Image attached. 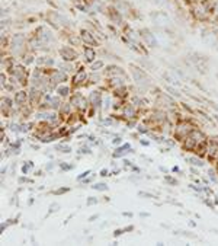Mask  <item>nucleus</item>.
Listing matches in <instances>:
<instances>
[{
    "label": "nucleus",
    "mask_w": 218,
    "mask_h": 246,
    "mask_svg": "<svg viewBox=\"0 0 218 246\" xmlns=\"http://www.w3.org/2000/svg\"><path fill=\"white\" fill-rule=\"evenodd\" d=\"M130 68H131V73H133V77H134V80H135V83H137V85H141V86L148 85L150 79H148V76L145 74L141 68H138V67L134 66V64H131V66H130Z\"/></svg>",
    "instance_id": "obj_1"
},
{
    "label": "nucleus",
    "mask_w": 218,
    "mask_h": 246,
    "mask_svg": "<svg viewBox=\"0 0 218 246\" xmlns=\"http://www.w3.org/2000/svg\"><path fill=\"white\" fill-rule=\"evenodd\" d=\"M140 35H141V38L145 41V44H147L150 48H156L157 45H159L157 39H156V37L153 35V32L150 31V29H141Z\"/></svg>",
    "instance_id": "obj_2"
},
{
    "label": "nucleus",
    "mask_w": 218,
    "mask_h": 246,
    "mask_svg": "<svg viewBox=\"0 0 218 246\" xmlns=\"http://www.w3.org/2000/svg\"><path fill=\"white\" fill-rule=\"evenodd\" d=\"M37 38L41 42H48V41H52L54 37H52V32L47 28V26H39L38 32H37Z\"/></svg>",
    "instance_id": "obj_3"
},
{
    "label": "nucleus",
    "mask_w": 218,
    "mask_h": 246,
    "mask_svg": "<svg viewBox=\"0 0 218 246\" xmlns=\"http://www.w3.org/2000/svg\"><path fill=\"white\" fill-rule=\"evenodd\" d=\"M60 56L64 61H73L77 58V53L71 47H63L60 48Z\"/></svg>",
    "instance_id": "obj_4"
},
{
    "label": "nucleus",
    "mask_w": 218,
    "mask_h": 246,
    "mask_svg": "<svg viewBox=\"0 0 218 246\" xmlns=\"http://www.w3.org/2000/svg\"><path fill=\"white\" fill-rule=\"evenodd\" d=\"M151 19L154 20V23H157V25H167L170 20H169V16L164 13V12H154L150 15Z\"/></svg>",
    "instance_id": "obj_5"
},
{
    "label": "nucleus",
    "mask_w": 218,
    "mask_h": 246,
    "mask_svg": "<svg viewBox=\"0 0 218 246\" xmlns=\"http://www.w3.org/2000/svg\"><path fill=\"white\" fill-rule=\"evenodd\" d=\"M192 130H190V127L186 123H182L178 125V128H176V135L179 137V138H183V137H188Z\"/></svg>",
    "instance_id": "obj_6"
},
{
    "label": "nucleus",
    "mask_w": 218,
    "mask_h": 246,
    "mask_svg": "<svg viewBox=\"0 0 218 246\" xmlns=\"http://www.w3.org/2000/svg\"><path fill=\"white\" fill-rule=\"evenodd\" d=\"M70 104L76 105L77 108H85V106H86V101H85V98H83L80 93H76V95H73V96H71Z\"/></svg>",
    "instance_id": "obj_7"
},
{
    "label": "nucleus",
    "mask_w": 218,
    "mask_h": 246,
    "mask_svg": "<svg viewBox=\"0 0 218 246\" xmlns=\"http://www.w3.org/2000/svg\"><path fill=\"white\" fill-rule=\"evenodd\" d=\"M23 42H25V35L16 34V35H13V38H12V48L19 50V48L23 45Z\"/></svg>",
    "instance_id": "obj_8"
},
{
    "label": "nucleus",
    "mask_w": 218,
    "mask_h": 246,
    "mask_svg": "<svg viewBox=\"0 0 218 246\" xmlns=\"http://www.w3.org/2000/svg\"><path fill=\"white\" fill-rule=\"evenodd\" d=\"M100 102H102V95H100V92H97V90L92 92L90 93V104L93 105L95 108H97L100 105Z\"/></svg>",
    "instance_id": "obj_9"
},
{
    "label": "nucleus",
    "mask_w": 218,
    "mask_h": 246,
    "mask_svg": "<svg viewBox=\"0 0 218 246\" xmlns=\"http://www.w3.org/2000/svg\"><path fill=\"white\" fill-rule=\"evenodd\" d=\"M82 39L85 41L86 44H96V41H95V37L89 32V31H86V29H82Z\"/></svg>",
    "instance_id": "obj_10"
},
{
    "label": "nucleus",
    "mask_w": 218,
    "mask_h": 246,
    "mask_svg": "<svg viewBox=\"0 0 218 246\" xmlns=\"http://www.w3.org/2000/svg\"><path fill=\"white\" fill-rule=\"evenodd\" d=\"M67 79V76L63 73V71H60V70H54V71H51V80L52 82H64Z\"/></svg>",
    "instance_id": "obj_11"
},
{
    "label": "nucleus",
    "mask_w": 218,
    "mask_h": 246,
    "mask_svg": "<svg viewBox=\"0 0 218 246\" xmlns=\"http://www.w3.org/2000/svg\"><path fill=\"white\" fill-rule=\"evenodd\" d=\"M83 53H85V57H86V60H87V61H93V60H95L96 53H95V50H93V48L85 47Z\"/></svg>",
    "instance_id": "obj_12"
},
{
    "label": "nucleus",
    "mask_w": 218,
    "mask_h": 246,
    "mask_svg": "<svg viewBox=\"0 0 218 246\" xmlns=\"http://www.w3.org/2000/svg\"><path fill=\"white\" fill-rule=\"evenodd\" d=\"M25 99H26V93L23 90H20V92H18V93L15 95V102L18 105H22L25 102Z\"/></svg>",
    "instance_id": "obj_13"
},
{
    "label": "nucleus",
    "mask_w": 218,
    "mask_h": 246,
    "mask_svg": "<svg viewBox=\"0 0 218 246\" xmlns=\"http://www.w3.org/2000/svg\"><path fill=\"white\" fill-rule=\"evenodd\" d=\"M85 77H86L85 70H79V71H77V74L73 77V82H74L76 85H79L80 82H83V80H85Z\"/></svg>",
    "instance_id": "obj_14"
},
{
    "label": "nucleus",
    "mask_w": 218,
    "mask_h": 246,
    "mask_svg": "<svg viewBox=\"0 0 218 246\" xmlns=\"http://www.w3.org/2000/svg\"><path fill=\"white\" fill-rule=\"evenodd\" d=\"M109 15H111V18L114 19V22H115V23H118V25L121 23V20H122V19H121V15H119V13H118L116 10L111 9V12H109Z\"/></svg>",
    "instance_id": "obj_15"
},
{
    "label": "nucleus",
    "mask_w": 218,
    "mask_h": 246,
    "mask_svg": "<svg viewBox=\"0 0 218 246\" xmlns=\"http://www.w3.org/2000/svg\"><path fill=\"white\" fill-rule=\"evenodd\" d=\"M124 112H125V117H128V118H134L135 117V109H134L133 105H128Z\"/></svg>",
    "instance_id": "obj_16"
},
{
    "label": "nucleus",
    "mask_w": 218,
    "mask_h": 246,
    "mask_svg": "<svg viewBox=\"0 0 218 246\" xmlns=\"http://www.w3.org/2000/svg\"><path fill=\"white\" fill-rule=\"evenodd\" d=\"M70 92V89H68V86H58L57 87V93L58 96H67Z\"/></svg>",
    "instance_id": "obj_17"
},
{
    "label": "nucleus",
    "mask_w": 218,
    "mask_h": 246,
    "mask_svg": "<svg viewBox=\"0 0 218 246\" xmlns=\"http://www.w3.org/2000/svg\"><path fill=\"white\" fill-rule=\"evenodd\" d=\"M188 162H190L193 166H204L202 160H201V159H198V157H189V159H188Z\"/></svg>",
    "instance_id": "obj_18"
},
{
    "label": "nucleus",
    "mask_w": 218,
    "mask_h": 246,
    "mask_svg": "<svg viewBox=\"0 0 218 246\" xmlns=\"http://www.w3.org/2000/svg\"><path fill=\"white\" fill-rule=\"evenodd\" d=\"M92 188L96 189V191H106V189H108V185L103 184V182H100V184H95Z\"/></svg>",
    "instance_id": "obj_19"
},
{
    "label": "nucleus",
    "mask_w": 218,
    "mask_h": 246,
    "mask_svg": "<svg viewBox=\"0 0 218 246\" xmlns=\"http://www.w3.org/2000/svg\"><path fill=\"white\" fill-rule=\"evenodd\" d=\"M57 150L63 151V153H70V151H71V147H70V146H66V144H58Z\"/></svg>",
    "instance_id": "obj_20"
},
{
    "label": "nucleus",
    "mask_w": 218,
    "mask_h": 246,
    "mask_svg": "<svg viewBox=\"0 0 218 246\" xmlns=\"http://www.w3.org/2000/svg\"><path fill=\"white\" fill-rule=\"evenodd\" d=\"M102 67H103V61L99 60V61H95V63L92 64V70H93V71H97V70H100Z\"/></svg>",
    "instance_id": "obj_21"
},
{
    "label": "nucleus",
    "mask_w": 218,
    "mask_h": 246,
    "mask_svg": "<svg viewBox=\"0 0 218 246\" xmlns=\"http://www.w3.org/2000/svg\"><path fill=\"white\" fill-rule=\"evenodd\" d=\"M49 102H51V105H52L54 108H58V106L61 105V102H60V98H58V96H55V98H51V99H49Z\"/></svg>",
    "instance_id": "obj_22"
},
{
    "label": "nucleus",
    "mask_w": 218,
    "mask_h": 246,
    "mask_svg": "<svg viewBox=\"0 0 218 246\" xmlns=\"http://www.w3.org/2000/svg\"><path fill=\"white\" fill-rule=\"evenodd\" d=\"M58 210H60V204H57V202H52V204L49 205V214L55 213V211H58Z\"/></svg>",
    "instance_id": "obj_23"
},
{
    "label": "nucleus",
    "mask_w": 218,
    "mask_h": 246,
    "mask_svg": "<svg viewBox=\"0 0 218 246\" xmlns=\"http://www.w3.org/2000/svg\"><path fill=\"white\" fill-rule=\"evenodd\" d=\"M32 166H34V165H32V162H26V165H23V166H22V172H23V173H28L29 169H31Z\"/></svg>",
    "instance_id": "obj_24"
},
{
    "label": "nucleus",
    "mask_w": 218,
    "mask_h": 246,
    "mask_svg": "<svg viewBox=\"0 0 218 246\" xmlns=\"http://www.w3.org/2000/svg\"><path fill=\"white\" fill-rule=\"evenodd\" d=\"M38 98H39V92L35 90V89H32V92H31V99L35 101V99H38Z\"/></svg>",
    "instance_id": "obj_25"
},
{
    "label": "nucleus",
    "mask_w": 218,
    "mask_h": 246,
    "mask_svg": "<svg viewBox=\"0 0 218 246\" xmlns=\"http://www.w3.org/2000/svg\"><path fill=\"white\" fill-rule=\"evenodd\" d=\"M208 175H209V179H211V181H214V182H218V178H217V176H215L217 173H215L214 170H209V173H208Z\"/></svg>",
    "instance_id": "obj_26"
},
{
    "label": "nucleus",
    "mask_w": 218,
    "mask_h": 246,
    "mask_svg": "<svg viewBox=\"0 0 218 246\" xmlns=\"http://www.w3.org/2000/svg\"><path fill=\"white\" fill-rule=\"evenodd\" d=\"M1 104H4V105H3L4 108H9L10 104H12V101H10V99H7V98H3V99H1Z\"/></svg>",
    "instance_id": "obj_27"
},
{
    "label": "nucleus",
    "mask_w": 218,
    "mask_h": 246,
    "mask_svg": "<svg viewBox=\"0 0 218 246\" xmlns=\"http://www.w3.org/2000/svg\"><path fill=\"white\" fill-rule=\"evenodd\" d=\"M128 38H131L133 41H138V37H137V34H135L134 31H130V32H128Z\"/></svg>",
    "instance_id": "obj_28"
},
{
    "label": "nucleus",
    "mask_w": 218,
    "mask_h": 246,
    "mask_svg": "<svg viewBox=\"0 0 218 246\" xmlns=\"http://www.w3.org/2000/svg\"><path fill=\"white\" fill-rule=\"evenodd\" d=\"M166 89H167V90H169V92H170V93L173 95V96H179V92H178L176 89H173V87H170V86H167Z\"/></svg>",
    "instance_id": "obj_29"
},
{
    "label": "nucleus",
    "mask_w": 218,
    "mask_h": 246,
    "mask_svg": "<svg viewBox=\"0 0 218 246\" xmlns=\"http://www.w3.org/2000/svg\"><path fill=\"white\" fill-rule=\"evenodd\" d=\"M66 192H68V188H60L57 191H54L55 195H58V194H66Z\"/></svg>",
    "instance_id": "obj_30"
},
{
    "label": "nucleus",
    "mask_w": 218,
    "mask_h": 246,
    "mask_svg": "<svg viewBox=\"0 0 218 246\" xmlns=\"http://www.w3.org/2000/svg\"><path fill=\"white\" fill-rule=\"evenodd\" d=\"M96 202H97V199L93 198V197H89V199H87V205H93Z\"/></svg>",
    "instance_id": "obj_31"
},
{
    "label": "nucleus",
    "mask_w": 218,
    "mask_h": 246,
    "mask_svg": "<svg viewBox=\"0 0 218 246\" xmlns=\"http://www.w3.org/2000/svg\"><path fill=\"white\" fill-rule=\"evenodd\" d=\"M124 232H125V230H122V229H118V230H115V232H114V236H115V237L121 236V235H122Z\"/></svg>",
    "instance_id": "obj_32"
},
{
    "label": "nucleus",
    "mask_w": 218,
    "mask_h": 246,
    "mask_svg": "<svg viewBox=\"0 0 218 246\" xmlns=\"http://www.w3.org/2000/svg\"><path fill=\"white\" fill-rule=\"evenodd\" d=\"M79 153H85V154H89V153H90V150H89L87 147H80Z\"/></svg>",
    "instance_id": "obj_33"
},
{
    "label": "nucleus",
    "mask_w": 218,
    "mask_h": 246,
    "mask_svg": "<svg viewBox=\"0 0 218 246\" xmlns=\"http://www.w3.org/2000/svg\"><path fill=\"white\" fill-rule=\"evenodd\" d=\"M89 173H90V170H86V172H83V173H80V175H79V179H82V178H86Z\"/></svg>",
    "instance_id": "obj_34"
},
{
    "label": "nucleus",
    "mask_w": 218,
    "mask_h": 246,
    "mask_svg": "<svg viewBox=\"0 0 218 246\" xmlns=\"http://www.w3.org/2000/svg\"><path fill=\"white\" fill-rule=\"evenodd\" d=\"M60 166H61V169H63V170H68V169H71V168H73L71 165H60Z\"/></svg>",
    "instance_id": "obj_35"
},
{
    "label": "nucleus",
    "mask_w": 218,
    "mask_h": 246,
    "mask_svg": "<svg viewBox=\"0 0 218 246\" xmlns=\"http://www.w3.org/2000/svg\"><path fill=\"white\" fill-rule=\"evenodd\" d=\"M45 64H47V66H52V64H54V60H52V58H47V60H45Z\"/></svg>",
    "instance_id": "obj_36"
},
{
    "label": "nucleus",
    "mask_w": 218,
    "mask_h": 246,
    "mask_svg": "<svg viewBox=\"0 0 218 246\" xmlns=\"http://www.w3.org/2000/svg\"><path fill=\"white\" fill-rule=\"evenodd\" d=\"M10 130H12V131H19V130H18V125H16V124H13Z\"/></svg>",
    "instance_id": "obj_37"
},
{
    "label": "nucleus",
    "mask_w": 218,
    "mask_h": 246,
    "mask_svg": "<svg viewBox=\"0 0 218 246\" xmlns=\"http://www.w3.org/2000/svg\"><path fill=\"white\" fill-rule=\"evenodd\" d=\"M106 175H108V170L106 169H103L102 172H100V176H106Z\"/></svg>",
    "instance_id": "obj_38"
},
{
    "label": "nucleus",
    "mask_w": 218,
    "mask_h": 246,
    "mask_svg": "<svg viewBox=\"0 0 218 246\" xmlns=\"http://www.w3.org/2000/svg\"><path fill=\"white\" fill-rule=\"evenodd\" d=\"M114 143H115V144H119V143H121V138H119V137H118V138H115Z\"/></svg>",
    "instance_id": "obj_39"
},
{
    "label": "nucleus",
    "mask_w": 218,
    "mask_h": 246,
    "mask_svg": "<svg viewBox=\"0 0 218 246\" xmlns=\"http://www.w3.org/2000/svg\"><path fill=\"white\" fill-rule=\"evenodd\" d=\"M52 166H54V165H52V163H49V165H47V169L51 170V169H52Z\"/></svg>",
    "instance_id": "obj_40"
},
{
    "label": "nucleus",
    "mask_w": 218,
    "mask_h": 246,
    "mask_svg": "<svg viewBox=\"0 0 218 246\" xmlns=\"http://www.w3.org/2000/svg\"><path fill=\"white\" fill-rule=\"evenodd\" d=\"M217 162H218V156H217Z\"/></svg>",
    "instance_id": "obj_41"
}]
</instances>
